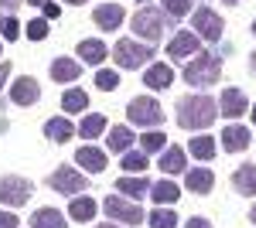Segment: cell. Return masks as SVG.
Instances as JSON below:
<instances>
[{
    "label": "cell",
    "mask_w": 256,
    "mask_h": 228,
    "mask_svg": "<svg viewBox=\"0 0 256 228\" xmlns=\"http://www.w3.org/2000/svg\"><path fill=\"white\" fill-rule=\"evenodd\" d=\"M48 184H52L55 191H62V194H82V191L89 188V181L82 177V171L68 167V164H62L58 171L48 177Z\"/></svg>",
    "instance_id": "7"
},
{
    "label": "cell",
    "mask_w": 256,
    "mask_h": 228,
    "mask_svg": "<svg viewBox=\"0 0 256 228\" xmlns=\"http://www.w3.org/2000/svg\"><path fill=\"white\" fill-rule=\"evenodd\" d=\"M96 228H120V225H96Z\"/></svg>",
    "instance_id": "48"
},
{
    "label": "cell",
    "mask_w": 256,
    "mask_h": 228,
    "mask_svg": "<svg viewBox=\"0 0 256 228\" xmlns=\"http://www.w3.org/2000/svg\"><path fill=\"white\" fill-rule=\"evenodd\" d=\"M164 7H168V17H184L192 10V0H164Z\"/></svg>",
    "instance_id": "35"
},
{
    "label": "cell",
    "mask_w": 256,
    "mask_h": 228,
    "mask_svg": "<svg viewBox=\"0 0 256 228\" xmlns=\"http://www.w3.org/2000/svg\"><path fill=\"white\" fill-rule=\"evenodd\" d=\"M250 218H253V225H256V205H253V211H250Z\"/></svg>",
    "instance_id": "45"
},
{
    "label": "cell",
    "mask_w": 256,
    "mask_h": 228,
    "mask_svg": "<svg viewBox=\"0 0 256 228\" xmlns=\"http://www.w3.org/2000/svg\"><path fill=\"white\" fill-rule=\"evenodd\" d=\"M82 75V61L76 58H55L52 61V78L55 82H76Z\"/></svg>",
    "instance_id": "14"
},
{
    "label": "cell",
    "mask_w": 256,
    "mask_h": 228,
    "mask_svg": "<svg viewBox=\"0 0 256 228\" xmlns=\"http://www.w3.org/2000/svg\"><path fill=\"white\" fill-rule=\"evenodd\" d=\"M222 3H229V7H236V3H239V0H222Z\"/></svg>",
    "instance_id": "46"
},
{
    "label": "cell",
    "mask_w": 256,
    "mask_h": 228,
    "mask_svg": "<svg viewBox=\"0 0 256 228\" xmlns=\"http://www.w3.org/2000/svg\"><path fill=\"white\" fill-rule=\"evenodd\" d=\"M216 116L218 106L208 95H184L178 102V126H184V130H205L216 123Z\"/></svg>",
    "instance_id": "1"
},
{
    "label": "cell",
    "mask_w": 256,
    "mask_h": 228,
    "mask_svg": "<svg viewBox=\"0 0 256 228\" xmlns=\"http://www.w3.org/2000/svg\"><path fill=\"white\" fill-rule=\"evenodd\" d=\"M253 123H256V106H253Z\"/></svg>",
    "instance_id": "49"
},
{
    "label": "cell",
    "mask_w": 256,
    "mask_h": 228,
    "mask_svg": "<svg viewBox=\"0 0 256 228\" xmlns=\"http://www.w3.org/2000/svg\"><path fill=\"white\" fill-rule=\"evenodd\" d=\"M7 78H10V61H0V89H4Z\"/></svg>",
    "instance_id": "40"
},
{
    "label": "cell",
    "mask_w": 256,
    "mask_h": 228,
    "mask_svg": "<svg viewBox=\"0 0 256 228\" xmlns=\"http://www.w3.org/2000/svg\"><path fill=\"white\" fill-rule=\"evenodd\" d=\"M178 225V215L171 208H158L150 215V228H174Z\"/></svg>",
    "instance_id": "32"
},
{
    "label": "cell",
    "mask_w": 256,
    "mask_h": 228,
    "mask_svg": "<svg viewBox=\"0 0 256 228\" xmlns=\"http://www.w3.org/2000/svg\"><path fill=\"white\" fill-rule=\"evenodd\" d=\"M150 194H154V201H158V205H174L178 194H181V188H178L174 181H158V184L150 188Z\"/></svg>",
    "instance_id": "25"
},
{
    "label": "cell",
    "mask_w": 256,
    "mask_h": 228,
    "mask_svg": "<svg viewBox=\"0 0 256 228\" xmlns=\"http://www.w3.org/2000/svg\"><path fill=\"white\" fill-rule=\"evenodd\" d=\"M31 194H34V184H31V181H24V177H18V174L0 177V205L18 208V205H28Z\"/></svg>",
    "instance_id": "5"
},
{
    "label": "cell",
    "mask_w": 256,
    "mask_h": 228,
    "mask_svg": "<svg viewBox=\"0 0 256 228\" xmlns=\"http://www.w3.org/2000/svg\"><path fill=\"white\" fill-rule=\"evenodd\" d=\"M216 140H212V136H195V140H192V157H198V160H212V157H216Z\"/></svg>",
    "instance_id": "29"
},
{
    "label": "cell",
    "mask_w": 256,
    "mask_h": 228,
    "mask_svg": "<svg viewBox=\"0 0 256 228\" xmlns=\"http://www.w3.org/2000/svg\"><path fill=\"white\" fill-rule=\"evenodd\" d=\"M130 143H134V133L126 126H113L110 130V153H126Z\"/></svg>",
    "instance_id": "26"
},
{
    "label": "cell",
    "mask_w": 256,
    "mask_h": 228,
    "mask_svg": "<svg viewBox=\"0 0 256 228\" xmlns=\"http://www.w3.org/2000/svg\"><path fill=\"white\" fill-rule=\"evenodd\" d=\"M20 3H24V0H0V7H10V10H14V7H20Z\"/></svg>",
    "instance_id": "42"
},
{
    "label": "cell",
    "mask_w": 256,
    "mask_h": 228,
    "mask_svg": "<svg viewBox=\"0 0 256 228\" xmlns=\"http://www.w3.org/2000/svg\"><path fill=\"white\" fill-rule=\"evenodd\" d=\"M216 184V174L208 167H195V171H184V188L195 191V194H208Z\"/></svg>",
    "instance_id": "11"
},
{
    "label": "cell",
    "mask_w": 256,
    "mask_h": 228,
    "mask_svg": "<svg viewBox=\"0 0 256 228\" xmlns=\"http://www.w3.org/2000/svg\"><path fill=\"white\" fill-rule=\"evenodd\" d=\"M102 130H106V116H86V119H82V126H79V133L86 136V140H96L99 133H102Z\"/></svg>",
    "instance_id": "30"
},
{
    "label": "cell",
    "mask_w": 256,
    "mask_h": 228,
    "mask_svg": "<svg viewBox=\"0 0 256 228\" xmlns=\"http://www.w3.org/2000/svg\"><path fill=\"white\" fill-rule=\"evenodd\" d=\"M113 58H116L120 68H140V65H147V61L154 58V51H150L147 44H137V41L123 38L116 48H113Z\"/></svg>",
    "instance_id": "6"
},
{
    "label": "cell",
    "mask_w": 256,
    "mask_h": 228,
    "mask_svg": "<svg viewBox=\"0 0 256 228\" xmlns=\"http://www.w3.org/2000/svg\"><path fill=\"white\" fill-rule=\"evenodd\" d=\"M89 106V95L82 92V89H68V92L62 95V109L65 113H82Z\"/></svg>",
    "instance_id": "28"
},
{
    "label": "cell",
    "mask_w": 256,
    "mask_h": 228,
    "mask_svg": "<svg viewBox=\"0 0 256 228\" xmlns=\"http://www.w3.org/2000/svg\"><path fill=\"white\" fill-rule=\"evenodd\" d=\"M171 82H174V72H171V65H164V61H160V65H150L147 75H144V85H147V89H168Z\"/></svg>",
    "instance_id": "18"
},
{
    "label": "cell",
    "mask_w": 256,
    "mask_h": 228,
    "mask_svg": "<svg viewBox=\"0 0 256 228\" xmlns=\"http://www.w3.org/2000/svg\"><path fill=\"white\" fill-rule=\"evenodd\" d=\"M44 17H48V20H58L62 17V7H55V3L48 0V3H44Z\"/></svg>",
    "instance_id": "39"
},
{
    "label": "cell",
    "mask_w": 256,
    "mask_h": 228,
    "mask_svg": "<svg viewBox=\"0 0 256 228\" xmlns=\"http://www.w3.org/2000/svg\"><path fill=\"white\" fill-rule=\"evenodd\" d=\"M28 38L31 41H44L48 38V20H31V24H28Z\"/></svg>",
    "instance_id": "36"
},
{
    "label": "cell",
    "mask_w": 256,
    "mask_h": 228,
    "mask_svg": "<svg viewBox=\"0 0 256 228\" xmlns=\"http://www.w3.org/2000/svg\"><path fill=\"white\" fill-rule=\"evenodd\" d=\"M250 65H253V72H256V51H253V55H250Z\"/></svg>",
    "instance_id": "44"
},
{
    "label": "cell",
    "mask_w": 256,
    "mask_h": 228,
    "mask_svg": "<svg viewBox=\"0 0 256 228\" xmlns=\"http://www.w3.org/2000/svg\"><path fill=\"white\" fill-rule=\"evenodd\" d=\"M102 31H116L120 24H123V7L120 3H106V7H96V14H92Z\"/></svg>",
    "instance_id": "15"
},
{
    "label": "cell",
    "mask_w": 256,
    "mask_h": 228,
    "mask_svg": "<svg viewBox=\"0 0 256 228\" xmlns=\"http://www.w3.org/2000/svg\"><path fill=\"white\" fill-rule=\"evenodd\" d=\"M192 58H195V61L184 65V82L195 85V89L216 85L218 75H222V61H218L216 55H208V51H198V55H192Z\"/></svg>",
    "instance_id": "2"
},
{
    "label": "cell",
    "mask_w": 256,
    "mask_h": 228,
    "mask_svg": "<svg viewBox=\"0 0 256 228\" xmlns=\"http://www.w3.org/2000/svg\"><path fill=\"white\" fill-rule=\"evenodd\" d=\"M79 58H82V65H86V61H89V65H99V61H106V44H102V41H82Z\"/></svg>",
    "instance_id": "23"
},
{
    "label": "cell",
    "mask_w": 256,
    "mask_h": 228,
    "mask_svg": "<svg viewBox=\"0 0 256 228\" xmlns=\"http://www.w3.org/2000/svg\"><path fill=\"white\" fill-rule=\"evenodd\" d=\"M96 85L102 89V92H113V89L120 85V75H116V72H106V68H102V72H96Z\"/></svg>",
    "instance_id": "34"
},
{
    "label": "cell",
    "mask_w": 256,
    "mask_h": 228,
    "mask_svg": "<svg viewBox=\"0 0 256 228\" xmlns=\"http://www.w3.org/2000/svg\"><path fill=\"white\" fill-rule=\"evenodd\" d=\"M222 147L229 153L246 150V147H250V130H246V126H226V130H222Z\"/></svg>",
    "instance_id": "16"
},
{
    "label": "cell",
    "mask_w": 256,
    "mask_h": 228,
    "mask_svg": "<svg viewBox=\"0 0 256 228\" xmlns=\"http://www.w3.org/2000/svg\"><path fill=\"white\" fill-rule=\"evenodd\" d=\"M28 3H31V7H44L48 0H28Z\"/></svg>",
    "instance_id": "43"
},
{
    "label": "cell",
    "mask_w": 256,
    "mask_h": 228,
    "mask_svg": "<svg viewBox=\"0 0 256 228\" xmlns=\"http://www.w3.org/2000/svg\"><path fill=\"white\" fill-rule=\"evenodd\" d=\"M192 24H195V34H202V38H208V41H218L222 31H226V20L218 17L212 7H198Z\"/></svg>",
    "instance_id": "9"
},
{
    "label": "cell",
    "mask_w": 256,
    "mask_h": 228,
    "mask_svg": "<svg viewBox=\"0 0 256 228\" xmlns=\"http://www.w3.org/2000/svg\"><path fill=\"white\" fill-rule=\"evenodd\" d=\"M253 34H256V20H253Z\"/></svg>",
    "instance_id": "50"
},
{
    "label": "cell",
    "mask_w": 256,
    "mask_h": 228,
    "mask_svg": "<svg viewBox=\"0 0 256 228\" xmlns=\"http://www.w3.org/2000/svg\"><path fill=\"white\" fill-rule=\"evenodd\" d=\"M164 24H168V14L160 7H144L134 17V34H140V38H147V41H158L164 34Z\"/></svg>",
    "instance_id": "4"
},
{
    "label": "cell",
    "mask_w": 256,
    "mask_h": 228,
    "mask_svg": "<svg viewBox=\"0 0 256 228\" xmlns=\"http://www.w3.org/2000/svg\"><path fill=\"white\" fill-rule=\"evenodd\" d=\"M72 133H76V130H72V123H68V119H62V116L44 123V136H48V140H55V143H68Z\"/></svg>",
    "instance_id": "22"
},
{
    "label": "cell",
    "mask_w": 256,
    "mask_h": 228,
    "mask_svg": "<svg viewBox=\"0 0 256 228\" xmlns=\"http://www.w3.org/2000/svg\"><path fill=\"white\" fill-rule=\"evenodd\" d=\"M20 222H18V215L14 211H0V228H18Z\"/></svg>",
    "instance_id": "38"
},
{
    "label": "cell",
    "mask_w": 256,
    "mask_h": 228,
    "mask_svg": "<svg viewBox=\"0 0 256 228\" xmlns=\"http://www.w3.org/2000/svg\"><path fill=\"white\" fill-rule=\"evenodd\" d=\"M144 167H147V153L140 150V153H123V171H134V174H140L144 171Z\"/></svg>",
    "instance_id": "33"
},
{
    "label": "cell",
    "mask_w": 256,
    "mask_h": 228,
    "mask_svg": "<svg viewBox=\"0 0 256 228\" xmlns=\"http://www.w3.org/2000/svg\"><path fill=\"white\" fill-rule=\"evenodd\" d=\"M0 27H4V17H0Z\"/></svg>",
    "instance_id": "51"
},
{
    "label": "cell",
    "mask_w": 256,
    "mask_h": 228,
    "mask_svg": "<svg viewBox=\"0 0 256 228\" xmlns=\"http://www.w3.org/2000/svg\"><path fill=\"white\" fill-rule=\"evenodd\" d=\"M106 215L116 218L120 225H140L144 222V211H140L137 201H126V198H106Z\"/></svg>",
    "instance_id": "8"
},
{
    "label": "cell",
    "mask_w": 256,
    "mask_h": 228,
    "mask_svg": "<svg viewBox=\"0 0 256 228\" xmlns=\"http://www.w3.org/2000/svg\"><path fill=\"white\" fill-rule=\"evenodd\" d=\"M68 215H72L76 222H92V218H96V201H92V198H76L72 208H68Z\"/></svg>",
    "instance_id": "27"
},
{
    "label": "cell",
    "mask_w": 256,
    "mask_h": 228,
    "mask_svg": "<svg viewBox=\"0 0 256 228\" xmlns=\"http://www.w3.org/2000/svg\"><path fill=\"white\" fill-rule=\"evenodd\" d=\"M126 113H130V123H137L144 130H158L160 123H164V109H160L158 99H150V95L134 99V102L126 106Z\"/></svg>",
    "instance_id": "3"
},
{
    "label": "cell",
    "mask_w": 256,
    "mask_h": 228,
    "mask_svg": "<svg viewBox=\"0 0 256 228\" xmlns=\"http://www.w3.org/2000/svg\"><path fill=\"white\" fill-rule=\"evenodd\" d=\"M218 106H222V116H242L246 113V92L242 89H226Z\"/></svg>",
    "instance_id": "19"
},
{
    "label": "cell",
    "mask_w": 256,
    "mask_h": 228,
    "mask_svg": "<svg viewBox=\"0 0 256 228\" xmlns=\"http://www.w3.org/2000/svg\"><path fill=\"white\" fill-rule=\"evenodd\" d=\"M31 228H65V215L55 208H38L31 215Z\"/></svg>",
    "instance_id": "20"
},
{
    "label": "cell",
    "mask_w": 256,
    "mask_h": 228,
    "mask_svg": "<svg viewBox=\"0 0 256 228\" xmlns=\"http://www.w3.org/2000/svg\"><path fill=\"white\" fill-rule=\"evenodd\" d=\"M160 171L164 174H184L188 171V157H184V150H181V147H171V150L160 157Z\"/></svg>",
    "instance_id": "21"
},
{
    "label": "cell",
    "mask_w": 256,
    "mask_h": 228,
    "mask_svg": "<svg viewBox=\"0 0 256 228\" xmlns=\"http://www.w3.org/2000/svg\"><path fill=\"white\" fill-rule=\"evenodd\" d=\"M65 3H86V0H65Z\"/></svg>",
    "instance_id": "47"
},
{
    "label": "cell",
    "mask_w": 256,
    "mask_h": 228,
    "mask_svg": "<svg viewBox=\"0 0 256 228\" xmlns=\"http://www.w3.org/2000/svg\"><path fill=\"white\" fill-rule=\"evenodd\" d=\"M76 160H79L82 171H106V150H99V147H79V153H76Z\"/></svg>",
    "instance_id": "12"
},
{
    "label": "cell",
    "mask_w": 256,
    "mask_h": 228,
    "mask_svg": "<svg viewBox=\"0 0 256 228\" xmlns=\"http://www.w3.org/2000/svg\"><path fill=\"white\" fill-rule=\"evenodd\" d=\"M184 228H212V222H208V218H192Z\"/></svg>",
    "instance_id": "41"
},
{
    "label": "cell",
    "mask_w": 256,
    "mask_h": 228,
    "mask_svg": "<svg viewBox=\"0 0 256 228\" xmlns=\"http://www.w3.org/2000/svg\"><path fill=\"white\" fill-rule=\"evenodd\" d=\"M4 38H7V41H18V38H20V24H18L14 17L4 20Z\"/></svg>",
    "instance_id": "37"
},
{
    "label": "cell",
    "mask_w": 256,
    "mask_h": 228,
    "mask_svg": "<svg viewBox=\"0 0 256 228\" xmlns=\"http://www.w3.org/2000/svg\"><path fill=\"white\" fill-rule=\"evenodd\" d=\"M168 55H171V58H192V55H198V34L181 31V34L168 44Z\"/></svg>",
    "instance_id": "13"
},
{
    "label": "cell",
    "mask_w": 256,
    "mask_h": 228,
    "mask_svg": "<svg viewBox=\"0 0 256 228\" xmlns=\"http://www.w3.org/2000/svg\"><path fill=\"white\" fill-rule=\"evenodd\" d=\"M140 143H144V153H158V150H164V143H168V136L160 133V130H147Z\"/></svg>",
    "instance_id": "31"
},
{
    "label": "cell",
    "mask_w": 256,
    "mask_h": 228,
    "mask_svg": "<svg viewBox=\"0 0 256 228\" xmlns=\"http://www.w3.org/2000/svg\"><path fill=\"white\" fill-rule=\"evenodd\" d=\"M116 191H120V194H130V198H144V194L150 191V184H147V181L137 174V177H120V181H116Z\"/></svg>",
    "instance_id": "24"
},
{
    "label": "cell",
    "mask_w": 256,
    "mask_h": 228,
    "mask_svg": "<svg viewBox=\"0 0 256 228\" xmlns=\"http://www.w3.org/2000/svg\"><path fill=\"white\" fill-rule=\"evenodd\" d=\"M10 99L18 102V106H34L41 99V85H38V78H31V75H24L14 82V89H10Z\"/></svg>",
    "instance_id": "10"
},
{
    "label": "cell",
    "mask_w": 256,
    "mask_h": 228,
    "mask_svg": "<svg viewBox=\"0 0 256 228\" xmlns=\"http://www.w3.org/2000/svg\"><path fill=\"white\" fill-rule=\"evenodd\" d=\"M232 188L239 191V194H256V167L253 164H242V167H236L232 171Z\"/></svg>",
    "instance_id": "17"
}]
</instances>
